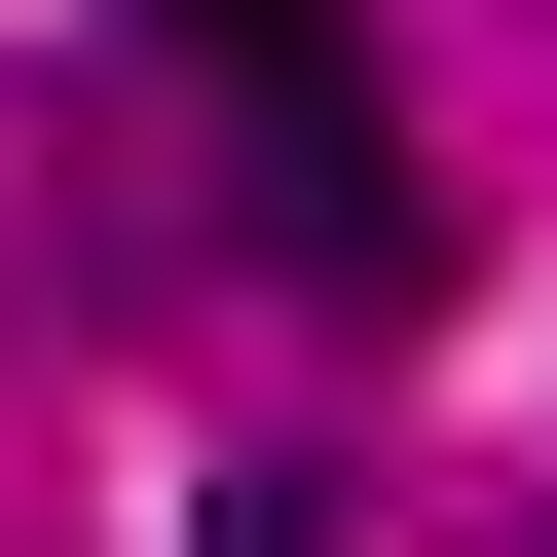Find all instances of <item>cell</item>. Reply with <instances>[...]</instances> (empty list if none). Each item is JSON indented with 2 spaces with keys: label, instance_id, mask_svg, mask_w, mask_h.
I'll return each instance as SVG.
<instances>
[{
  "label": "cell",
  "instance_id": "6da1fadb",
  "mask_svg": "<svg viewBox=\"0 0 557 557\" xmlns=\"http://www.w3.org/2000/svg\"><path fill=\"white\" fill-rule=\"evenodd\" d=\"M260 149H223V223L298 260V298H409V149H372V75H223Z\"/></svg>",
  "mask_w": 557,
  "mask_h": 557
},
{
  "label": "cell",
  "instance_id": "7a4b0ae2",
  "mask_svg": "<svg viewBox=\"0 0 557 557\" xmlns=\"http://www.w3.org/2000/svg\"><path fill=\"white\" fill-rule=\"evenodd\" d=\"M186 75H372V0H149Z\"/></svg>",
  "mask_w": 557,
  "mask_h": 557
},
{
  "label": "cell",
  "instance_id": "3957f363",
  "mask_svg": "<svg viewBox=\"0 0 557 557\" xmlns=\"http://www.w3.org/2000/svg\"><path fill=\"white\" fill-rule=\"evenodd\" d=\"M186 557H335V483H298V446H260V483H223V520H186Z\"/></svg>",
  "mask_w": 557,
  "mask_h": 557
}]
</instances>
